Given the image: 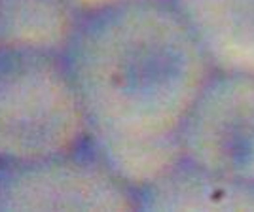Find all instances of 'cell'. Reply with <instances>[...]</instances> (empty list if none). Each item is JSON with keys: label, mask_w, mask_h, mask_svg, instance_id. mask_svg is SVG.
<instances>
[{"label": "cell", "mask_w": 254, "mask_h": 212, "mask_svg": "<svg viewBox=\"0 0 254 212\" xmlns=\"http://www.w3.org/2000/svg\"><path fill=\"white\" fill-rule=\"evenodd\" d=\"M0 48H2V44H0Z\"/></svg>", "instance_id": "obj_10"}, {"label": "cell", "mask_w": 254, "mask_h": 212, "mask_svg": "<svg viewBox=\"0 0 254 212\" xmlns=\"http://www.w3.org/2000/svg\"><path fill=\"white\" fill-rule=\"evenodd\" d=\"M0 211H140V205L85 142L38 161L0 165Z\"/></svg>", "instance_id": "obj_3"}, {"label": "cell", "mask_w": 254, "mask_h": 212, "mask_svg": "<svg viewBox=\"0 0 254 212\" xmlns=\"http://www.w3.org/2000/svg\"><path fill=\"white\" fill-rule=\"evenodd\" d=\"M64 59L95 137L180 133L214 74L171 0L85 13Z\"/></svg>", "instance_id": "obj_1"}, {"label": "cell", "mask_w": 254, "mask_h": 212, "mask_svg": "<svg viewBox=\"0 0 254 212\" xmlns=\"http://www.w3.org/2000/svg\"><path fill=\"white\" fill-rule=\"evenodd\" d=\"M80 13H93V11L108 10L124 4H133V2H144V0H68Z\"/></svg>", "instance_id": "obj_9"}, {"label": "cell", "mask_w": 254, "mask_h": 212, "mask_svg": "<svg viewBox=\"0 0 254 212\" xmlns=\"http://www.w3.org/2000/svg\"><path fill=\"white\" fill-rule=\"evenodd\" d=\"M87 144L127 188L140 195L184 159L180 135L116 138L89 135Z\"/></svg>", "instance_id": "obj_8"}, {"label": "cell", "mask_w": 254, "mask_h": 212, "mask_svg": "<svg viewBox=\"0 0 254 212\" xmlns=\"http://www.w3.org/2000/svg\"><path fill=\"white\" fill-rule=\"evenodd\" d=\"M214 70L254 74V0H171Z\"/></svg>", "instance_id": "obj_5"}, {"label": "cell", "mask_w": 254, "mask_h": 212, "mask_svg": "<svg viewBox=\"0 0 254 212\" xmlns=\"http://www.w3.org/2000/svg\"><path fill=\"white\" fill-rule=\"evenodd\" d=\"M140 211H254V186L182 159L138 195Z\"/></svg>", "instance_id": "obj_6"}, {"label": "cell", "mask_w": 254, "mask_h": 212, "mask_svg": "<svg viewBox=\"0 0 254 212\" xmlns=\"http://www.w3.org/2000/svg\"><path fill=\"white\" fill-rule=\"evenodd\" d=\"M87 135L64 55L0 48V165L80 148Z\"/></svg>", "instance_id": "obj_2"}, {"label": "cell", "mask_w": 254, "mask_h": 212, "mask_svg": "<svg viewBox=\"0 0 254 212\" xmlns=\"http://www.w3.org/2000/svg\"><path fill=\"white\" fill-rule=\"evenodd\" d=\"M82 17L68 0H0V44L64 55Z\"/></svg>", "instance_id": "obj_7"}, {"label": "cell", "mask_w": 254, "mask_h": 212, "mask_svg": "<svg viewBox=\"0 0 254 212\" xmlns=\"http://www.w3.org/2000/svg\"><path fill=\"white\" fill-rule=\"evenodd\" d=\"M179 135L184 159L254 186V74L214 70Z\"/></svg>", "instance_id": "obj_4"}]
</instances>
